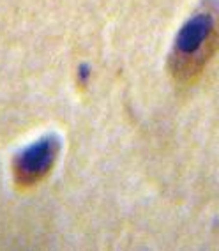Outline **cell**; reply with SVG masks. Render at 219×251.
<instances>
[{
  "label": "cell",
  "instance_id": "2",
  "mask_svg": "<svg viewBox=\"0 0 219 251\" xmlns=\"http://www.w3.org/2000/svg\"><path fill=\"white\" fill-rule=\"evenodd\" d=\"M60 154V140L55 135H46L32 142L16 154L13 161V177L16 186H36L51 172Z\"/></svg>",
  "mask_w": 219,
  "mask_h": 251
},
{
  "label": "cell",
  "instance_id": "1",
  "mask_svg": "<svg viewBox=\"0 0 219 251\" xmlns=\"http://www.w3.org/2000/svg\"><path fill=\"white\" fill-rule=\"evenodd\" d=\"M219 48V11H196L177 32L170 53V71L180 83H193Z\"/></svg>",
  "mask_w": 219,
  "mask_h": 251
}]
</instances>
